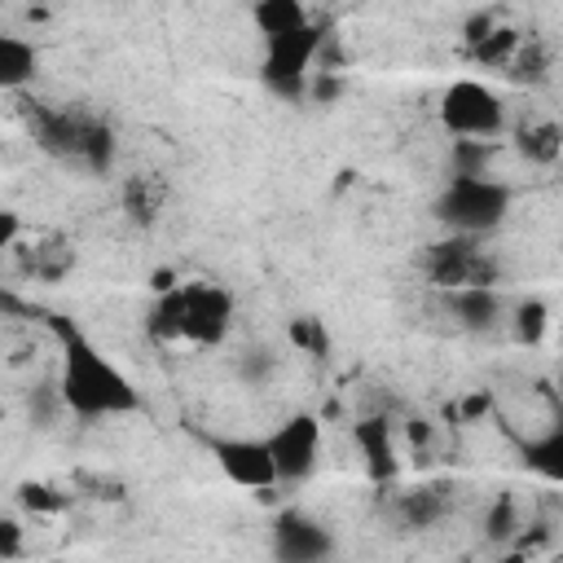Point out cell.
<instances>
[{
	"mask_svg": "<svg viewBox=\"0 0 563 563\" xmlns=\"http://www.w3.org/2000/svg\"><path fill=\"white\" fill-rule=\"evenodd\" d=\"M523 462H528L537 475H545L550 484H563V422H559L554 431L528 440V444H523Z\"/></svg>",
	"mask_w": 563,
	"mask_h": 563,
	"instance_id": "d6986e66",
	"label": "cell"
},
{
	"mask_svg": "<svg viewBox=\"0 0 563 563\" xmlns=\"http://www.w3.org/2000/svg\"><path fill=\"white\" fill-rule=\"evenodd\" d=\"M510 211V189L493 176H453L444 194L435 198V220L449 224L453 233H488L506 220Z\"/></svg>",
	"mask_w": 563,
	"mask_h": 563,
	"instance_id": "3957f363",
	"label": "cell"
},
{
	"mask_svg": "<svg viewBox=\"0 0 563 563\" xmlns=\"http://www.w3.org/2000/svg\"><path fill=\"white\" fill-rule=\"evenodd\" d=\"M57 396L70 413L79 418H119V413H136L141 409V391L128 383V374L119 365H110L88 339H79L75 330L62 334V378H57Z\"/></svg>",
	"mask_w": 563,
	"mask_h": 563,
	"instance_id": "6da1fadb",
	"label": "cell"
},
{
	"mask_svg": "<svg viewBox=\"0 0 563 563\" xmlns=\"http://www.w3.org/2000/svg\"><path fill=\"white\" fill-rule=\"evenodd\" d=\"M246 4H255V0H246Z\"/></svg>",
	"mask_w": 563,
	"mask_h": 563,
	"instance_id": "836d02e7",
	"label": "cell"
},
{
	"mask_svg": "<svg viewBox=\"0 0 563 563\" xmlns=\"http://www.w3.org/2000/svg\"><path fill=\"white\" fill-rule=\"evenodd\" d=\"M22 246V216L18 211H0V251L13 255Z\"/></svg>",
	"mask_w": 563,
	"mask_h": 563,
	"instance_id": "4316f807",
	"label": "cell"
},
{
	"mask_svg": "<svg viewBox=\"0 0 563 563\" xmlns=\"http://www.w3.org/2000/svg\"><path fill=\"white\" fill-rule=\"evenodd\" d=\"M268 444H273V457H277V479L282 484H303L321 462V422L312 413H295L268 435Z\"/></svg>",
	"mask_w": 563,
	"mask_h": 563,
	"instance_id": "52a82bcc",
	"label": "cell"
},
{
	"mask_svg": "<svg viewBox=\"0 0 563 563\" xmlns=\"http://www.w3.org/2000/svg\"><path fill=\"white\" fill-rule=\"evenodd\" d=\"M167 198H172V185H167L163 176H154V172L128 176V180H123V194H119L123 216H128L132 224H141V229L158 224V216L167 211Z\"/></svg>",
	"mask_w": 563,
	"mask_h": 563,
	"instance_id": "7c38bea8",
	"label": "cell"
},
{
	"mask_svg": "<svg viewBox=\"0 0 563 563\" xmlns=\"http://www.w3.org/2000/svg\"><path fill=\"white\" fill-rule=\"evenodd\" d=\"M79 167L92 172V176H106V172L114 167V132H110V123H101V119L92 123V132H88V141H84Z\"/></svg>",
	"mask_w": 563,
	"mask_h": 563,
	"instance_id": "7402d4cb",
	"label": "cell"
},
{
	"mask_svg": "<svg viewBox=\"0 0 563 563\" xmlns=\"http://www.w3.org/2000/svg\"><path fill=\"white\" fill-rule=\"evenodd\" d=\"M510 84H541L545 75H550V53L537 44V40H528L523 35V44H519V53L510 57V66L501 70Z\"/></svg>",
	"mask_w": 563,
	"mask_h": 563,
	"instance_id": "44dd1931",
	"label": "cell"
},
{
	"mask_svg": "<svg viewBox=\"0 0 563 563\" xmlns=\"http://www.w3.org/2000/svg\"><path fill=\"white\" fill-rule=\"evenodd\" d=\"M449 312L462 330L471 334H488L506 321V303L493 286H462V290H449Z\"/></svg>",
	"mask_w": 563,
	"mask_h": 563,
	"instance_id": "8fae6325",
	"label": "cell"
},
{
	"mask_svg": "<svg viewBox=\"0 0 563 563\" xmlns=\"http://www.w3.org/2000/svg\"><path fill=\"white\" fill-rule=\"evenodd\" d=\"M92 114H79V110H40L35 114V141L40 150H48L53 158H66L79 167L84 158V141L92 132Z\"/></svg>",
	"mask_w": 563,
	"mask_h": 563,
	"instance_id": "30bf717a",
	"label": "cell"
},
{
	"mask_svg": "<svg viewBox=\"0 0 563 563\" xmlns=\"http://www.w3.org/2000/svg\"><path fill=\"white\" fill-rule=\"evenodd\" d=\"M488 532H497V537H506V532H510V501H501V506H497V515H488Z\"/></svg>",
	"mask_w": 563,
	"mask_h": 563,
	"instance_id": "1f68e13d",
	"label": "cell"
},
{
	"mask_svg": "<svg viewBox=\"0 0 563 563\" xmlns=\"http://www.w3.org/2000/svg\"><path fill=\"white\" fill-rule=\"evenodd\" d=\"M493 141L479 136H453V176H488Z\"/></svg>",
	"mask_w": 563,
	"mask_h": 563,
	"instance_id": "603a6c76",
	"label": "cell"
},
{
	"mask_svg": "<svg viewBox=\"0 0 563 563\" xmlns=\"http://www.w3.org/2000/svg\"><path fill=\"white\" fill-rule=\"evenodd\" d=\"M356 444H361V453H365V466H369V475H374V479H387V475L396 471V453H391V435H387V422H378V418H365V422H356Z\"/></svg>",
	"mask_w": 563,
	"mask_h": 563,
	"instance_id": "ac0fdd59",
	"label": "cell"
},
{
	"mask_svg": "<svg viewBox=\"0 0 563 563\" xmlns=\"http://www.w3.org/2000/svg\"><path fill=\"white\" fill-rule=\"evenodd\" d=\"M211 457L224 471V479L238 484V488H273V484H282L268 440H246V435L211 440Z\"/></svg>",
	"mask_w": 563,
	"mask_h": 563,
	"instance_id": "ba28073f",
	"label": "cell"
},
{
	"mask_svg": "<svg viewBox=\"0 0 563 563\" xmlns=\"http://www.w3.org/2000/svg\"><path fill=\"white\" fill-rule=\"evenodd\" d=\"M290 339L303 343V347H312V352L321 347V330H317V321H295V325H290Z\"/></svg>",
	"mask_w": 563,
	"mask_h": 563,
	"instance_id": "f546056e",
	"label": "cell"
},
{
	"mask_svg": "<svg viewBox=\"0 0 563 563\" xmlns=\"http://www.w3.org/2000/svg\"><path fill=\"white\" fill-rule=\"evenodd\" d=\"M440 123L449 136H479V141H497L506 128V110L501 97L479 84V79H457L444 88L440 97Z\"/></svg>",
	"mask_w": 563,
	"mask_h": 563,
	"instance_id": "5b68a950",
	"label": "cell"
},
{
	"mask_svg": "<svg viewBox=\"0 0 563 563\" xmlns=\"http://www.w3.org/2000/svg\"><path fill=\"white\" fill-rule=\"evenodd\" d=\"M422 273L435 290H462V286H493L497 282V260L484 255L475 246L471 233H453V238H440L422 251Z\"/></svg>",
	"mask_w": 563,
	"mask_h": 563,
	"instance_id": "277c9868",
	"label": "cell"
},
{
	"mask_svg": "<svg viewBox=\"0 0 563 563\" xmlns=\"http://www.w3.org/2000/svg\"><path fill=\"white\" fill-rule=\"evenodd\" d=\"M22 501H26V506H44V510H53V506H57V497H48V488H35V484H26V488H22Z\"/></svg>",
	"mask_w": 563,
	"mask_h": 563,
	"instance_id": "4dcf8cb0",
	"label": "cell"
},
{
	"mask_svg": "<svg viewBox=\"0 0 563 563\" xmlns=\"http://www.w3.org/2000/svg\"><path fill=\"white\" fill-rule=\"evenodd\" d=\"M172 286H176V273H172V268H158V273H154V290L163 295V290H172Z\"/></svg>",
	"mask_w": 563,
	"mask_h": 563,
	"instance_id": "d6a6232c",
	"label": "cell"
},
{
	"mask_svg": "<svg viewBox=\"0 0 563 563\" xmlns=\"http://www.w3.org/2000/svg\"><path fill=\"white\" fill-rule=\"evenodd\" d=\"M515 150H519V158H528L532 167H550V163L563 158V128L550 123V119H528V123H519V132H515Z\"/></svg>",
	"mask_w": 563,
	"mask_h": 563,
	"instance_id": "9a60e30c",
	"label": "cell"
},
{
	"mask_svg": "<svg viewBox=\"0 0 563 563\" xmlns=\"http://www.w3.org/2000/svg\"><path fill=\"white\" fill-rule=\"evenodd\" d=\"M251 22H255V31L264 40H273V35H290V31L308 26L312 18H308L303 0H255L251 4Z\"/></svg>",
	"mask_w": 563,
	"mask_h": 563,
	"instance_id": "e0dca14e",
	"label": "cell"
},
{
	"mask_svg": "<svg viewBox=\"0 0 563 563\" xmlns=\"http://www.w3.org/2000/svg\"><path fill=\"white\" fill-rule=\"evenodd\" d=\"M400 515H405L409 528H431V523L444 515V493H435V488H413V493L400 497Z\"/></svg>",
	"mask_w": 563,
	"mask_h": 563,
	"instance_id": "cb8c5ba5",
	"label": "cell"
},
{
	"mask_svg": "<svg viewBox=\"0 0 563 563\" xmlns=\"http://www.w3.org/2000/svg\"><path fill=\"white\" fill-rule=\"evenodd\" d=\"M145 334L158 343V347H176L185 343V286H172L163 290L150 312H145Z\"/></svg>",
	"mask_w": 563,
	"mask_h": 563,
	"instance_id": "5bb4252c",
	"label": "cell"
},
{
	"mask_svg": "<svg viewBox=\"0 0 563 563\" xmlns=\"http://www.w3.org/2000/svg\"><path fill=\"white\" fill-rule=\"evenodd\" d=\"M273 554L286 563H317V559L334 554V537L317 519H308L299 510H282L273 523Z\"/></svg>",
	"mask_w": 563,
	"mask_h": 563,
	"instance_id": "9c48e42d",
	"label": "cell"
},
{
	"mask_svg": "<svg viewBox=\"0 0 563 563\" xmlns=\"http://www.w3.org/2000/svg\"><path fill=\"white\" fill-rule=\"evenodd\" d=\"M35 66H40V53L31 40L22 35H0V88L4 92H18L35 79Z\"/></svg>",
	"mask_w": 563,
	"mask_h": 563,
	"instance_id": "2e32d148",
	"label": "cell"
},
{
	"mask_svg": "<svg viewBox=\"0 0 563 563\" xmlns=\"http://www.w3.org/2000/svg\"><path fill=\"white\" fill-rule=\"evenodd\" d=\"M18 554H22V528H18L13 515H4V519H0V559L9 563V559H18Z\"/></svg>",
	"mask_w": 563,
	"mask_h": 563,
	"instance_id": "83f0119b",
	"label": "cell"
},
{
	"mask_svg": "<svg viewBox=\"0 0 563 563\" xmlns=\"http://www.w3.org/2000/svg\"><path fill=\"white\" fill-rule=\"evenodd\" d=\"M321 48H325V26H317V22H308L290 35L264 40V62H260L264 88L282 101L308 97V79H312V66H317Z\"/></svg>",
	"mask_w": 563,
	"mask_h": 563,
	"instance_id": "7a4b0ae2",
	"label": "cell"
},
{
	"mask_svg": "<svg viewBox=\"0 0 563 563\" xmlns=\"http://www.w3.org/2000/svg\"><path fill=\"white\" fill-rule=\"evenodd\" d=\"M339 92H343V79H339V70H330V66H317V70H312V79H308V97H312L317 106H330Z\"/></svg>",
	"mask_w": 563,
	"mask_h": 563,
	"instance_id": "484cf974",
	"label": "cell"
},
{
	"mask_svg": "<svg viewBox=\"0 0 563 563\" xmlns=\"http://www.w3.org/2000/svg\"><path fill=\"white\" fill-rule=\"evenodd\" d=\"M510 321H515V339L519 343H541L545 339V325H550V312H545L541 299H523Z\"/></svg>",
	"mask_w": 563,
	"mask_h": 563,
	"instance_id": "d4e9b609",
	"label": "cell"
},
{
	"mask_svg": "<svg viewBox=\"0 0 563 563\" xmlns=\"http://www.w3.org/2000/svg\"><path fill=\"white\" fill-rule=\"evenodd\" d=\"M229 330H233V295L216 282H189L185 286V343L220 347Z\"/></svg>",
	"mask_w": 563,
	"mask_h": 563,
	"instance_id": "8992f818",
	"label": "cell"
},
{
	"mask_svg": "<svg viewBox=\"0 0 563 563\" xmlns=\"http://www.w3.org/2000/svg\"><path fill=\"white\" fill-rule=\"evenodd\" d=\"M13 255H18V264H22L26 277L48 282V286H57L62 277H70V268H75V246L62 242V238H35V242H22Z\"/></svg>",
	"mask_w": 563,
	"mask_h": 563,
	"instance_id": "4fadbf2b",
	"label": "cell"
},
{
	"mask_svg": "<svg viewBox=\"0 0 563 563\" xmlns=\"http://www.w3.org/2000/svg\"><path fill=\"white\" fill-rule=\"evenodd\" d=\"M493 26H497V18H493V13H475V18L462 26V40H466V48H471V44H479V40H484Z\"/></svg>",
	"mask_w": 563,
	"mask_h": 563,
	"instance_id": "f1b7e54d",
	"label": "cell"
},
{
	"mask_svg": "<svg viewBox=\"0 0 563 563\" xmlns=\"http://www.w3.org/2000/svg\"><path fill=\"white\" fill-rule=\"evenodd\" d=\"M519 44H523V35L515 31V26H493L479 44H471V57L479 62V66H493V70H506L510 66V57L519 53Z\"/></svg>",
	"mask_w": 563,
	"mask_h": 563,
	"instance_id": "ffe728a7",
	"label": "cell"
}]
</instances>
